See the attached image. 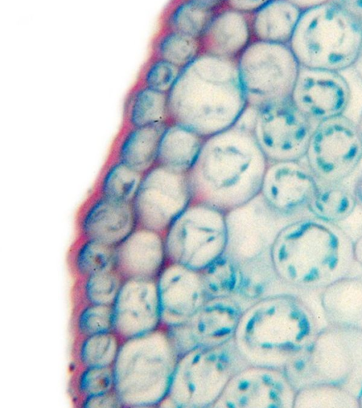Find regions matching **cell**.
I'll list each match as a JSON object with an SVG mask.
<instances>
[{"label": "cell", "instance_id": "cell-1", "mask_svg": "<svg viewBox=\"0 0 362 408\" xmlns=\"http://www.w3.org/2000/svg\"><path fill=\"white\" fill-rule=\"evenodd\" d=\"M247 105L237 59L201 52L168 93L169 121L204 139L237 122Z\"/></svg>", "mask_w": 362, "mask_h": 408}, {"label": "cell", "instance_id": "cell-2", "mask_svg": "<svg viewBox=\"0 0 362 408\" xmlns=\"http://www.w3.org/2000/svg\"><path fill=\"white\" fill-rule=\"evenodd\" d=\"M271 257L282 285L323 289L350 275L355 263L354 240L337 223L299 217L280 230Z\"/></svg>", "mask_w": 362, "mask_h": 408}, {"label": "cell", "instance_id": "cell-3", "mask_svg": "<svg viewBox=\"0 0 362 408\" xmlns=\"http://www.w3.org/2000/svg\"><path fill=\"white\" fill-rule=\"evenodd\" d=\"M268 164L252 131L234 125L211 136L189 173L194 201L230 211L259 194Z\"/></svg>", "mask_w": 362, "mask_h": 408}, {"label": "cell", "instance_id": "cell-4", "mask_svg": "<svg viewBox=\"0 0 362 408\" xmlns=\"http://www.w3.org/2000/svg\"><path fill=\"white\" fill-rule=\"evenodd\" d=\"M316 332L315 317L305 302L281 293L246 307L233 340L249 365L283 370Z\"/></svg>", "mask_w": 362, "mask_h": 408}, {"label": "cell", "instance_id": "cell-5", "mask_svg": "<svg viewBox=\"0 0 362 408\" xmlns=\"http://www.w3.org/2000/svg\"><path fill=\"white\" fill-rule=\"evenodd\" d=\"M361 43V25L332 1L303 9L288 45L300 66L340 72L353 66Z\"/></svg>", "mask_w": 362, "mask_h": 408}, {"label": "cell", "instance_id": "cell-6", "mask_svg": "<svg viewBox=\"0 0 362 408\" xmlns=\"http://www.w3.org/2000/svg\"><path fill=\"white\" fill-rule=\"evenodd\" d=\"M178 359L163 328L123 340L112 366L115 391L122 407L161 405Z\"/></svg>", "mask_w": 362, "mask_h": 408}, {"label": "cell", "instance_id": "cell-7", "mask_svg": "<svg viewBox=\"0 0 362 408\" xmlns=\"http://www.w3.org/2000/svg\"><path fill=\"white\" fill-rule=\"evenodd\" d=\"M296 391L316 383L344 387L358 397L362 387V328L329 324L283 368Z\"/></svg>", "mask_w": 362, "mask_h": 408}, {"label": "cell", "instance_id": "cell-8", "mask_svg": "<svg viewBox=\"0 0 362 408\" xmlns=\"http://www.w3.org/2000/svg\"><path fill=\"white\" fill-rule=\"evenodd\" d=\"M248 366L233 339L187 352L178 359L163 404L187 408L214 407L233 377Z\"/></svg>", "mask_w": 362, "mask_h": 408}, {"label": "cell", "instance_id": "cell-9", "mask_svg": "<svg viewBox=\"0 0 362 408\" xmlns=\"http://www.w3.org/2000/svg\"><path fill=\"white\" fill-rule=\"evenodd\" d=\"M163 238L168 263L200 272L226 253V212L193 201Z\"/></svg>", "mask_w": 362, "mask_h": 408}, {"label": "cell", "instance_id": "cell-10", "mask_svg": "<svg viewBox=\"0 0 362 408\" xmlns=\"http://www.w3.org/2000/svg\"><path fill=\"white\" fill-rule=\"evenodd\" d=\"M237 64L248 105L259 110L291 100L300 65L288 45L253 40Z\"/></svg>", "mask_w": 362, "mask_h": 408}, {"label": "cell", "instance_id": "cell-11", "mask_svg": "<svg viewBox=\"0 0 362 408\" xmlns=\"http://www.w3.org/2000/svg\"><path fill=\"white\" fill-rule=\"evenodd\" d=\"M304 158L318 184L341 183L362 160V135L357 123L344 115L320 122Z\"/></svg>", "mask_w": 362, "mask_h": 408}, {"label": "cell", "instance_id": "cell-12", "mask_svg": "<svg viewBox=\"0 0 362 408\" xmlns=\"http://www.w3.org/2000/svg\"><path fill=\"white\" fill-rule=\"evenodd\" d=\"M193 201L189 173L156 164L143 175L132 205L138 226L163 234Z\"/></svg>", "mask_w": 362, "mask_h": 408}, {"label": "cell", "instance_id": "cell-13", "mask_svg": "<svg viewBox=\"0 0 362 408\" xmlns=\"http://www.w3.org/2000/svg\"><path fill=\"white\" fill-rule=\"evenodd\" d=\"M226 254L237 267L271 257L277 234L291 221L273 210L260 194L226 212Z\"/></svg>", "mask_w": 362, "mask_h": 408}, {"label": "cell", "instance_id": "cell-14", "mask_svg": "<svg viewBox=\"0 0 362 408\" xmlns=\"http://www.w3.org/2000/svg\"><path fill=\"white\" fill-rule=\"evenodd\" d=\"M312 122L291 100L258 110L253 134L269 163L304 159Z\"/></svg>", "mask_w": 362, "mask_h": 408}, {"label": "cell", "instance_id": "cell-15", "mask_svg": "<svg viewBox=\"0 0 362 408\" xmlns=\"http://www.w3.org/2000/svg\"><path fill=\"white\" fill-rule=\"evenodd\" d=\"M243 310L233 296L211 299L183 323L164 330L180 357L233 340Z\"/></svg>", "mask_w": 362, "mask_h": 408}, {"label": "cell", "instance_id": "cell-16", "mask_svg": "<svg viewBox=\"0 0 362 408\" xmlns=\"http://www.w3.org/2000/svg\"><path fill=\"white\" fill-rule=\"evenodd\" d=\"M295 394L282 369L250 365L233 377L214 407H293Z\"/></svg>", "mask_w": 362, "mask_h": 408}, {"label": "cell", "instance_id": "cell-17", "mask_svg": "<svg viewBox=\"0 0 362 408\" xmlns=\"http://www.w3.org/2000/svg\"><path fill=\"white\" fill-rule=\"evenodd\" d=\"M350 99L349 85L340 72L300 66L291 101L314 124L344 115Z\"/></svg>", "mask_w": 362, "mask_h": 408}, {"label": "cell", "instance_id": "cell-18", "mask_svg": "<svg viewBox=\"0 0 362 408\" xmlns=\"http://www.w3.org/2000/svg\"><path fill=\"white\" fill-rule=\"evenodd\" d=\"M319 184L302 161L268 164L259 194L276 213L292 221L308 211Z\"/></svg>", "mask_w": 362, "mask_h": 408}, {"label": "cell", "instance_id": "cell-19", "mask_svg": "<svg viewBox=\"0 0 362 408\" xmlns=\"http://www.w3.org/2000/svg\"><path fill=\"white\" fill-rule=\"evenodd\" d=\"M112 310L113 331L122 341L162 328L156 280L124 279Z\"/></svg>", "mask_w": 362, "mask_h": 408}, {"label": "cell", "instance_id": "cell-20", "mask_svg": "<svg viewBox=\"0 0 362 408\" xmlns=\"http://www.w3.org/2000/svg\"><path fill=\"white\" fill-rule=\"evenodd\" d=\"M156 281L163 329L183 323L208 301L198 271L168 263Z\"/></svg>", "mask_w": 362, "mask_h": 408}, {"label": "cell", "instance_id": "cell-21", "mask_svg": "<svg viewBox=\"0 0 362 408\" xmlns=\"http://www.w3.org/2000/svg\"><path fill=\"white\" fill-rule=\"evenodd\" d=\"M138 223L132 203L115 200L94 192L79 210L78 237L116 247Z\"/></svg>", "mask_w": 362, "mask_h": 408}, {"label": "cell", "instance_id": "cell-22", "mask_svg": "<svg viewBox=\"0 0 362 408\" xmlns=\"http://www.w3.org/2000/svg\"><path fill=\"white\" fill-rule=\"evenodd\" d=\"M168 263L163 234L138 226L115 248V268L125 279L156 280Z\"/></svg>", "mask_w": 362, "mask_h": 408}, {"label": "cell", "instance_id": "cell-23", "mask_svg": "<svg viewBox=\"0 0 362 408\" xmlns=\"http://www.w3.org/2000/svg\"><path fill=\"white\" fill-rule=\"evenodd\" d=\"M252 15L224 5L216 13L202 35V52L237 59L253 40Z\"/></svg>", "mask_w": 362, "mask_h": 408}, {"label": "cell", "instance_id": "cell-24", "mask_svg": "<svg viewBox=\"0 0 362 408\" xmlns=\"http://www.w3.org/2000/svg\"><path fill=\"white\" fill-rule=\"evenodd\" d=\"M323 312L329 324L362 328V277L346 276L322 289Z\"/></svg>", "mask_w": 362, "mask_h": 408}, {"label": "cell", "instance_id": "cell-25", "mask_svg": "<svg viewBox=\"0 0 362 408\" xmlns=\"http://www.w3.org/2000/svg\"><path fill=\"white\" fill-rule=\"evenodd\" d=\"M302 11L294 1H266L252 15L253 40L288 45Z\"/></svg>", "mask_w": 362, "mask_h": 408}, {"label": "cell", "instance_id": "cell-26", "mask_svg": "<svg viewBox=\"0 0 362 408\" xmlns=\"http://www.w3.org/2000/svg\"><path fill=\"white\" fill-rule=\"evenodd\" d=\"M168 124L129 127L118 142L114 159L144 175L157 164L160 141Z\"/></svg>", "mask_w": 362, "mask_h": 408}, {"label": "cell", "instance_id": "cell-27", "mask_svg": "<svg viewBox=\"0 0 362 408\" xmlns=\"http://www.w3.org/2000/svg\"><path fill=\"white\" fill-rule=\"evenodd\" d=\"M205 139L185 127L169 122L160 141L157 164L189 173L199 157Z\"/></svg>", "mask_w": 362, "mask_h": 408}, {"label": "cell", "instance_id": "cell-28", "mask_svg": "<svg viewBox=\"0 0 362 408\" xmlns=\"http://www.w3.org/2000/svg\"><path fill=\"white\" fill-rule=\"evenodd\" d=\"M221 1H183L168 13L165 29L200 39L216 13L224 5Z\"/></svg>", "mask_w": 362, "mask_h": 408}, {"label": "cell", "instance_id": "cell-29", "mask_svg": "<svg viewBox=\"0 0 362 408\" xmlns=\"http://www.w3.org/2000/svg\"><path fill=\"white\" fill-rule=\"evenodd\" d=\"M115 248L98 241L77 237L68 255L76 280L115 267Z\"/></svg>", "mask_w": 362, "mask_h": 408}, {"label": "cell", "instance_id": "cell-30", "mask_svg": "<svg viewBox=\"0 0 362 408\" xmlns=\"http://www.w3.org/2000/svg\"><path fill=\"white\" fill-rule=\"evenodd\" d=\"M122 342L114 331L74 339V368L113 366Z\"/></svg>", "mask_w": 362, "mask_h": 408}, {"label": "cell", "instance_id": "cell-31", "mask_svg": "<svg viewBox=\"0 0 362 408\" xmlns=\"http://www.w3.org/2000/svg\"><path fill=\"white\" fill-rule=\"evenodd\" d=\"M127 122L129 127L169 123L168 93L140 86L128 103Z\"/></svg>", "mask_w": 362, "mask_h": 408}, {"label": "cell", "instance_id": "cell-32", "mask_svg": "<svg viewBox=\"0 0 362 408\" xmlns=\"http://www.w3.org/2000/svg\"><path fill=\"white\" fill-rule=\"evenodd\" d=\"M356 206L352 191L341 183L319 184L308 211L319 219L337 223L349 217Z\"/></svg>", "mask_w": 362, "mask_h": 408}, {"label": "cell", "instance_id": "cell-33", "mask_svg": "<svg viewBox=\"0 0 362 408\" xmlns=\"http://www.w3.org/2000/svg\"><path fill=\"white\" fill-rule=\"evenodd\" d=\"M123 280L115 267L76 280L73 306L81 303L112 305Z\"/></svg>", "mask_w": 362, "mask_h": 408}, {"label": "cell", "instance_id": "cell-34", "mask_svg": "<svg viewBox=\"0 0 362 408\" xmlns=\"http://www.w3.org/2000/svg\"><path fill=\"white\" fill-rule=\"evenodd\" d=\"M143 174L112 159L99 177L95 192L110 199L132 203Z\"/></svg>", "mask_w": 362, "mask_h": 408}, {"label": "cell", "instance_id": "cell-35", "mask_svg": "<svg viewBox=\"0 0 362 408\" xmlns=\"http://www.w3.org/2000/svg\"><path fill=\"white\" fill-rule=\"evenodd\" d=\"M293 407H359L358 397L340 386L316 383L296 391Z\"/></svg>", "mask_w": 362, "mask_h": 408}, {"label": "cell", "instance_id": "cell-36", "mask_svg": "<svg viewBox=\"0 0 362 408\" xmlns=\"http://www.w3.org/2000/svg\"><path fill=\"white\" fill-rule=\"evenodd\" d=\"M115 390L112 366L76 367L70 381L73 402L77 407L91 397Z\"/></svg>", "mask_w": 362, "mask_h": 408}, {"label": "cell", "instance_id": "cell-37", "mask_svg": "<svg viewBox=\"0 0 362 408\" xmlns=\"http://www.w3.org/2000/svg\"><path fill=\"white\" fill-rule=\"evenodd\" d=\"M153 52L154 57L182 69L202 52L200 40L164 28L155 42Z\"/></svg>", "mask_w": 362, "mask_h": 408}, {"label": "cell", "instance_id": "cell-38", "mask_svg": "<svg viewBox=\"0 0 362 408\" xmlns=\"http://www.w3.org/2000/svg\"><path fill=\"white\" fill-rule=\"evenodd\" d=\"M199 272L208 301L235 294L238 283V267L226 253Z\"/></svg>", "mask_w": 362, "mask_h": 408}, {"label": "cell", "instance_id": "cell-39", "mask_svg": "<svg viewBox=\"0 0 362 408\" xmlns=\"http://www.w3.org/2000/svg\"><path fill=\"white\" fill-rule=\"evenodd\" d=\"M74 339L113 331L112 305L81 303L74 306Z\"/></svg>", "mask_w": 362, "mask_h": 408}, {"label": "cell", "instance_id": "cell-40", "mask_svg": "<svg viewBox=\"0 0 362 408\" xmlns=\"http://www.w3.org/2000/svg\"><path fill=\"white\" fill-rule=\"evenodd\" d=\"M181 69L154 57L148 64L141 77V85L155 91L168 93L176 82Z\"/></svg>", "mask_w": 362, "mask_h": 408}, {"label": "cell", "instance_id": "cell-41", "mask_svg": "<svg viewBox=\"0 0 362 408\" xmlns=\"http://www.w3.org/2000/svg\"><path fill=\"white\" fill-rule=\"evenodd\" d=\"M81 407H120L122 404L115 390L83 402Z\"/></svg>", "mask_w": 362, "mask_h": 408}, {"label": "cell", "instance_id": "cell-42", "mask_svg": "<svg viewBox=\"0 0 362 408\" xmlns=\"http://www.w3.org/2000/svg\"><path fill=\"white\" fill-rule=\"evenodd\" d=\"M266 1H226V4L238 11L253 14Z\"/></svg>", "mask_w": 362, "mask_h": 408}, {"label": "cell", "instance_id": "cell-43", "mask_svg": "<svg viewBox=\"0 0 362 408\" xmlns=\"http://www.w3.org/2000/svg\"><path fill=\"white\" fill-rule=\"evenodd\" d=\"M340 2L362 26V1H340Z\"/></svg>", "mask_w": 362, "mask_h": 408}, {"label": "cell", "instance_id": "cell-44", "mask_svg": "<svg viewBox=\"0 0 362 408\" xmlns=\"http://www.w3.org/2000/svg\"><path fill=\"white\" fill-rule=\"evenodd\" d=\"M352 192L356 206L362 209V171L355 181Z\"/></svg>", "mask_w": 362, "mask_h": 408}, {"label": "cell", "instance_id": "cell-45", "mask_svg": "<svg viewBox=\"0 0 362 408\" xmlns=\"http://www.w3.org/2000/svg\"><path fill=\"white\" fill-rule=\"evenodd\" d=\"M354 255L355 262L362 267V233L354 240Z\"/></svg>", "mask_w": 362, "mask_h": 408}, {"label": "cell", "instance_id": "cell-46", "mask_svg": "<svg viewBox=\"0 0 362 408\" xmlns=\"http://www.w3.org/2000/svg\"><path fill=\"white\" fill-rule=\"evenodd\" d=\"M352 67L354 68L357 76L362 82V43L357 58Z\"/></svg>", "mask_w": 362, "mask_h": 408}, {"label": "cell", "instance_id": "cell-47", "mask_svg": "<svg viewBox=\"0 0 362 408\" xmlns=\"http://www.w3.org/2000/svg\"><path fill=\"white\" fill-rule=\"evenodd\" d=\"M358 401L359 407H362V387L361 388L358 394Z\"/></svg>", "mask_w": 362, "mask_h": 408}, {"label": "cell", "instance_id": "cell-48", "mask_svg": "<svg viewBox=\"0 0 362 408\" xmlns=\"http://www.w3.org/2000/svg\"><path fill=\"white\" fill-rule=\"evenodd\" d=\"M357 124L358 126L359 130H360L361 134L362 135V112L360 115L359 120H358Z\"/></svg>", "mask_w": 362, "mask_h": 408}]
</instances>
